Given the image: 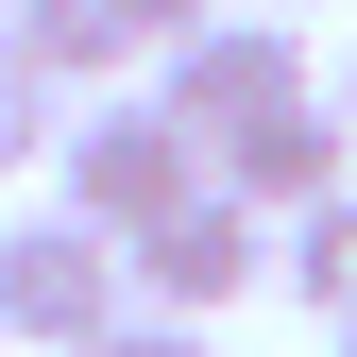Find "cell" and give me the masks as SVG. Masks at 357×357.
<instances>
[{
	"mask_svg": "<svg viewBox=\"0 0 357 357\" xmlns=\"http://www.w3.org/2000/svg\"><path fill=\"white\" fill-rule=\"evenodd\" d=\"M52 137H68V85L34 68L17 34H0V170H34V153H52Z\"/></svg>",
	"mask_w": 357,
	"mask_h": 357,
	"instance_id": "ba28073f",
	"label": "cell"
},
{
	"mask_svg": "<svg viewBox=\"0 0 357 357\" xmlns=\"http://www.w3.org/2000/svg\"><path fill=\"white\" fill-rule=\"evenodd\" d=\"M238 289H273V221H255V204L204 188V204H170L137 238V306H153V324H221Z\"/></svg>",
	"mask_w": 357,
	"mask_h": 357,
	"instance_id": "277c9868",
	"label": "cell"
},
{
	"mask_svg": "<svg viewBox=\"0 0 357 357\" xmlns=\"http://www.w3.org/2000/svg\"><path fill=\"white\" fill-rule=\"evenodd\" d=\"M85 357H204V324H153V306H137V324H119V340H85Z\"/></svg>",
	"mask_w": 357,
	"mask_h": 357,
	"instance_id": "30bf717a",
	"label": "cell"
},
{
	"mask_svg": "<svg viewBox=\"0 0 357 357\" xmlns=\"http://www.w3.org/2000/svg\"><path fill=\"white\" fill-rule=\"evenodd\" d=\"M324 102H340V137H357V68H340V85H324Z\"/></svg>",
	"mask_w": 357,
	"mask_h": 357,
	"instance_id": "8fae6325",
	"label": "cell"
},
{
	"mask_svg": "<svg viewBox=\"0 0 357 357\" xmlns=\"http://www.w3.org/2000/svg\"><path fill=\"white\" fill-rule=\"evenodd\" d=\"M0 34H17L52 85H119L137 68V34H119V0H0Z\"/></svg>",
	"mask_w": 357,
	"mask_h": 357,
	"instance_id": "8992f818",
	"label": "cell"
},
{
	"mask_svg": "<svg viewBox=\"0 0 357 357\" xmlns=\"http://www.w3.org/2000/svg\"><path fill=\"white\" fill-rule=\"evenodd\" d=\"M204 17H238V0H119V34H137V52H188Z\"/></svg>",
	"mask_w": 357,
	"mask_h": 357,
	"instance_id": "9c48e42d",
	"label": "cell"
},
{
	"mask_svg": "<svg viewBox=\"0 0 357 357\" xmlns=\"http://www.w3.org/2000/svg\"><path fill=\"white\" fill-rule=\"evenodd\" d=\"M324 357H357V324H340V340H324Z\"/></svg>",
	"mask_w": 357,
	"mask_h": 357,
	"instance_id": "7c38bea8",
	"label": "cell"
},
{
	"mask_svg": "<svg viewBox=\"0 0 357 357\" xmlns=\"http://www.w3.org/2000/svg\"><path fill=\"white\" fill-rule=\"evenodd\" d=\"M204 188H221V204H255V221L289 238L306 204H340V188H357V137H340V102H289V119H255L238 153H204Z\"/></svg>",
	"mask_w": 357,
	"mask_h": 357,
	"instance_id": "5b68a950",
	"label": "cell"
},
{
	"mask_svg": "<svg viewBox=\"0 0 357 357\" xmlns=\"http://www.w3.org/2000/svg\"><path fill=\"white\" fill-rule=\"evenodd\" d=\"M52 204H68V221H102V238L137 255L170 204H204V153L170 137V102H153V85H137V102L102 85V102H68V137H52Z\"/></svg>",
	"mask_w": 357,
	"mask_h": 357,
	"instance_id": "6da1fadb",
	"label": "cell"
},
{
	"mask_svg": "<svg viewBox=\"0 0 357 357\" xmlns=\"http://www.w3.org/2000/svg\"><path fill=\"white\" fill-rule=\"evenodd\" d=\"M153 102H170V137H188V153H238L255 119L324 102V85H306V34H289V17H204L188 52H153Z\"/></svg>",
	"mask_w": 357,
	"mask_h": 357,
	"instance_id": "3957f363",
	"label": "cell"
},
{
	"mask_svg": "<svg viewBox=\"0 0 357 357\" xmlns=\"http://www.w3.org/2000/svg\"><path fill=\"white\" fill-rule=\"evenodd\" d=\"M273 289H289V306H324V340L357 324V188H340V204H306L289 238H273Z\"/></svg>",
	"mask_w": 357,
	"mask_h": 357,
	"instance_id": "52a82bcc",
	"label": "cell"
},
{
	"mask_svg": "<svg viewBox=\"0 0 357 357\" xmlns=\"http://www.w3.org/2000/svg\"><path fill=\"white\" fill-rule=\"evenodd\" d=\"M119 324H137V255H119L102 221H68V204L0 221V340L85 357V340H119Z\"/></svg>",
	"mask_w": 357,
	"mask_h": 357,
	"instance_id": "7a4b0ae2",
	"label": "cell"
},
{
	"mask_svg": "<svg viewBox=\"0 0 357 357\" xmlns=\"http://www.w3.org/2000/svg\"><path fill=\"white\" fill-rule=\"evenodd\" d=\"M273 17H306V0H273Z\"/></svg>",
	"mask_w": 357,
	"mask_h": 357,
	"instance_id": "4fadbf2b",
	"label": "cell"
}]
</instances>
